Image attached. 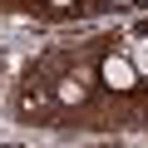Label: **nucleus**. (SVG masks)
<instances>
[{
  "mask_svg": "<svg viewBox=\"0 0 148 148\" xmlns=\"http://www.w3.org/2000/svg\"><path fill=\"white\" fill-rule=\"evenodd\" d=\"M99 74H104V84H109L114 94H123V89H133V84H138V69H133V59H128V54H109Z\"/></svg>",
  "mask_w": 148,
  "mask_h": 148,
  "instance_id": "f257e3e1",
  "label": "nucleus"
},
{
  "mask_svg": "<svg viewBox=\"0 0 148 148\" xmlns=\"http://www.w3.org/2000/svg\"><path fill=\"white\" fill-rule=\"evenodd\" d=\"M128 59H133V69L138 74H148V35H138V40H128V49H123Z\"/></svg>",
  "mask_w": 148,
  "mask_h": 148,
  "instance_id": "f03ea898",
  "label": "nucleus"
},
{
  "mask_svg": "<svg viewBox=\"0 0 148 148\" xmlns=\"http://www.w3.org/2000/svg\"><path fill=\"white\" fill-rule=\"evenodd\" d=\"M54 5H74V0H54Z\"/></svg>",
  "mask_w": 148,
  "mask_h": 148,
  "instance_id": "7ed1b4c3",
  "label": "nucleus"
},
{
  "mask_svg": "<svg viewBox=\"0 0 148 148\" xmlns=\"http://www.w3.org/2000/svg\"><path fill=\"white\" fill-rule=\"evenodd\" d=\"M109 5H128V0H109Z\"/></svg>",
  "mask_w": 148,
  "mask_h": 148,
  "instance_id": "20e7f679",
  "label": "nucleus"
}]
</instances>
